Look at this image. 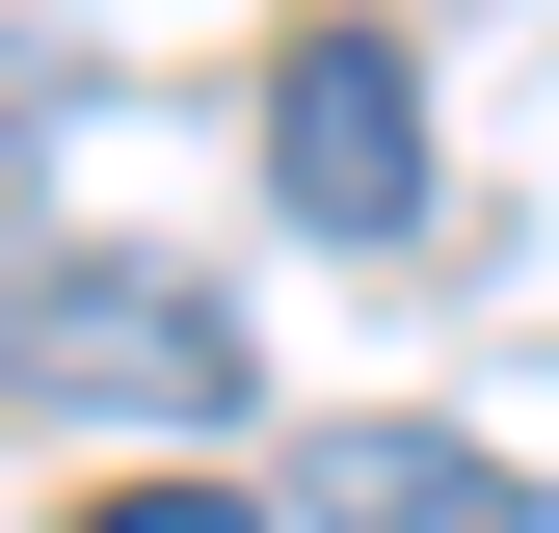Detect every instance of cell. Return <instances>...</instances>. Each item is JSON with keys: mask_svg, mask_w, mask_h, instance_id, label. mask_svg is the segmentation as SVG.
I'll return each instance as SVG.
<instances>
[{"mask_svg": "<svg viewBox=\"0 0 559 533\" xmlns=\"http://www.w3.org/2000/svg\"><path fill=\"white\" fill-rule=\"evenodd\" d=\"M294 533H533V453H479V427H320Z\"/></svg>", "mask_w": 559, "mask_h": 533, "instance_id": "obj_3", "label": "cell"}, {"mask_svg": "<svg viewBox=\"0 0 559 533\" xmlns=\"http://www.w3.org/2000/svg\"><path fill=\"white\" fill-rule=\"evenodd\" d=\"M81 533H294V507H240V481H81Z\"/></svg>", "mask_w": 559, "mask_h": 533, "instance_id": "obj_4", "label": "cell"}, {"mask_svg": "<svg viewBox=\"0 0 559 533\" xmlns=\"http://www.w3.org/2000/svg\"><path fill=\"white\" fill-rule=\"evenodd\" d=\"M0 400H27V427H240V320L187 294V266L53 240V266H0Z\"/></svg>", "mask_w": 559, "mask_h": 533, "instance_id": "obj_1", "label": "cell"}, {"mask_svg": "<svg viewBox=\"0 0 559 533\" xmlns=\"http://www.w3.org/2000/svg\"><path fill=\"white\" fill-rule=\"evenodd\" d=\"M266 187H294L320 240H427V81H400L373 0H320V27L266 54Z\"/></svg>", "mask_w": 559, "mask_h": 533, "instance_id": "obj_2", "label": "cell"}]
</instances>
